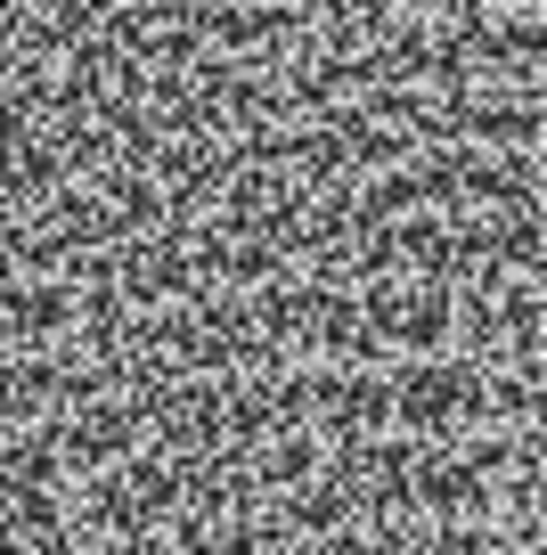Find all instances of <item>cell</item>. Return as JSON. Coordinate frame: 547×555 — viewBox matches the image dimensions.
Masks as SVG:
<instances>
[{"mask_svg":"<svg viewBox=\"0 0 547 555\" xmlns=\"http://www.w3.org/2000/svg\"><path fill=\"white\" fill-rule=\"evenodd\" d=\"M221 212H238V221H278V229H294V212H254V205H221Z\"/></svg>","mask_w":547,"mask_h":555,"instance_id":"obj_1","label":"cell"}]
</instances>
